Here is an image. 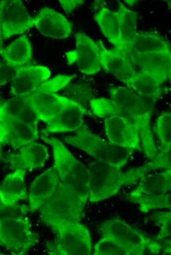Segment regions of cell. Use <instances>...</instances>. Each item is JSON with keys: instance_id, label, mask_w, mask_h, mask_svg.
I'll list each match as a JSON object with an SVG mask.
<instances>
[{"instance_id": "83f0119b", "label": "cell", "mask_w": 171, "mask_h": 255, "mask_svg": "<svg viewBox=\"0 0 171 255\" xmlns=\"http://www.w3.org/2000/svg\"><path fill=\"white\" fill-rule=\"evenodd\" d=\"M134 68L142 69H171V55L128 53Z\"/></svg>"}, {"instance_id": "ac0fdd59", "label": "cell", "mask_w": 171, "mask_h": 255, "mask_svg": "<svg viewBox=\"0 0 171 255\" xmlns=\"http://www.w3.org/2000/svg\"><path fill=\"white\" fill-rule=\"evenodd\" d=\"M59 181L58 174L53 166L33 180L29 187L28 197L30 212L40 210L54 193Z\"/></svg>"}, {"instance_id": "9a60e30c", "label": "cell", "mask_w": 171, "mask_h": 255, "mask_svg": "<svg viewBox=\"0 0 171 255\" xmlns=\"http://www.w3.org/2000/svg\"><path fill=\"white\" fill-rule=\"evenodd\" d=\"M6 156V161L14 170L31 171L44 166L49 158L48 149L35 141L26 145Z\"/></svg>"}, {"instance_id": "d6986e66", "label": "cell", "mask_w": 171, "mask_h": 255, "mask_svg": "<svg viewBox=\"0 0 171 255\" xmlns=\"http://www.w3.org/2000/svg\"><path fill=\"white\" fill-rule=\"evenodd\" d=\"M19 120L35 128L40 121L28 97L14 96L7 100L0 99V122Z\"/></svg>"}, {"instance_id": "8992f818", "label": "cell", "mask_w": 171, "mask_h": 255, "mask_svg": "<svg viewBox=\"0 0 171 255\" xmlns=\"http://www.w3.org/2000/svg\"><path fill=\"white\" fill-rule=\"evenodd\" d=\"M102 236L114 238L132 252L134 255L158 254L163 250L162 245L134 229L119 218H112L102 222L99 228Z\"/></svg>"}, {"instance_id": "f546056e", "label": "cell", "mask_w": 171, "mask_h": 255, "mask_svg": "<svg viewBox=\"0 0 171 255\" xmlns=\"http://www.w3.org/2000/svg\"><path fill=\"white\" fill-rule=\"evenodd\" d=\"M155 132L160 143V151L171 150V113L164 111L158 117Z\"/></svg>"}, {"instance_id": "ba28073f", "label": "cell", "mask_w": 171, "mask_h": 255, "mask_svg": "<svg viewBox=\"0 0 171 255\" xmlns=\"http://www.w3.org/2000/svg\"><path fill=\"white\" fill-rule=\"evenodd\" d=\"M85 206L80 199L59 180L54 193L40 211L69 220L80 221Z\"/></svg>"}, {"instance_id": "f35d334b", "label": "cell", "mask_w": 171, "mask_h": 255, "mask_svg": "<svg viewBox=\"0 0 171 255\" xmlns=\"http://www.w3.org/2000/svg\"><path fill=\"white\" fill-rule=\"evenodd\" d=\"M2 143L0 141V159L2 155Z\"/></svg>"}, {"instance_id": "d590c367", "label": "cell", "mask_w": 171, "mask_h": 255, "mask_svg": "<svg viewBox=\"0 0 171 255\" xmlns=\"http://www.w3.org/2000/svg\"><path fill=\"white\" fill-rule=\"evenodd\" d=\"M59 1L67 14L72 12L75 8L84 2L82 0H59Z\"/></svg>"}, {"instance_id": "d6a6232c", "label": "cell", "mask_w": 171, "mask_h": 255, "mask_svg": "<svg viewBox=\"0 0 171 255\" xmlns=\"http://www.w3.org/2000/svg\"><path fill=\"white\" fill-rule=\"evenodd\" d=\"M155 225L160 228L156 240L165 242L171 248V213L170 211H156L151 217Z\"/></svg>"}, {"instance_id": "d4e9b609", "label": "cell", "mask_w": 171, "mask_h": 255, "mask_svg": "<svg viewBox=\"0 0 171 255\" xmlns=\"http://www.w3.org/2000/svg\"><path fill=\"white\" fill-rule=\"evenodd\" d=\"M171 189V170H167L143 176L140 178L137 187L129 193V196L162 195L167 193Z\"/></svg>"}, {"instance_id": "3957f363", "label": "cell", "mask_w": 171, "mask_h": 255, "mask_svg": "<svg viewBox=\"0 0 171 255\" xmlns=\"http://www.w3.org/2000/svg\"><path fill=\"white\" fill-rule=\"evenodd\" d=\"M88 200L96 203L117 194L122 186L133 184L148 173L145 165L126 172L107 163L95 160L88 163Z\"/></svg>"}, {"instance_id": "f1b7e54d", "label": "cell", "mask_w": 171, "mask_h": 255, "mask_svg": "<svg viewBox=\"0 0 171 255\" xmlns=\"http://www.w3.org/2000/svg\"><path fill=\"white\" fill-rule=\"evenodd\" d=\"M129 200L137 204L142 213H147L152 209H171V193L162 195L140 194L129 196Z\"/></svg>"}, {"instance_id": "e575fe53", "label": "cell", "mask_w": 171, "mask_h": 255, "mask_svg": "<svg viewBox=\"0 0 171 255\" xmlns=\"http://www.w3.org/2000/svg\"><path fill=\"white\" fill-rule=\"evenodd\" d=\"M16 69L6 63H1L0 67V87L11 82L16 74Z\"/></svg>"}, {"instance_id": "4dcf8cb0", "label": "cell", "mask_w": 171, "mask_h": 255, "mask_svg": "<svg viewBox=\"0 0 171 255\" xmlns=\"http://www.w3.org/2000/svg\"><path fill=\"white\" fill-rule=\"evenodd\" d=\"M93 255H134L129 249L109 236H102L94 246Z\"/></svg>"}, {"instance_id": "30bf717a", "label": "cell", "mask_w": 171, "mask_h": 255, "mask_svg": "<svg viewBox=\"0 0 171 255\" xmlns=\"http://www.w3.org/2000/svg\"><path fill=\"white\" fill-rule=\"evenodd\" d=\"M76 49L65 52L67 63H76L80 72L94 75L102 70L100 54L96 42L83 32L75 35Z\"/></svg>"}, {"instance_id": "1f68e13d", "label": "cell", "mask_w": 171, "mask_h": 255, "mask_svg": "<svg viewBox=\"0 0 171 255\" xmlns=\"http://www.w3.org/2000/svg\"><path fill=\"white\" fill-rule=\"evenodd\" d=\"M76 76V75H58L50 80H46L28 94L56 93L65 88Z\"/></svg>"}, {"instance_id": "8fae6325", "label": "cell", "mask_w": 171, "mask_h": 255, "mask_svg": "<svg viewBox=\"0 0 171 255\" xmlns=\"http://www.w3.org/2000/svg\"><path fill=\"white\" fill-rule=\"evenodd\" d=\"M105 132L111 143L131 152L142 150L139 132L130 119L118 115L104 119Z\"/></svg>"}, {"instance_id": "6da1fadb", "label": "cell", "mask_w": 171, "mask_h": 255, "mask_svg": "<svg viewBox=\"0 0 171 255\" xmlns=\"http://www.w3.org/2000/svg\"><path fill=\"white\" fill-rule=\"evenodd\" d=\"M109 92L111 99L104 98L100 105V117L118 115L131 120L138 129L142 151L147 158H154L159 153L151 128L155 102L127 86H112Z\"/></svg>"}, {"instance_id": "7402d4cb", "label": "cell", "mask_w": 171, "mask_h": 255, "mask_svg": "<svg viewBox=\"0 0 171 255\" xmlns=\"http://www.w3.org/2000/svg\"><path fill=\"white\" fill-rule=\"evenodd\" d=\"M33 109L40 120L48 123L66 104L73 100L57 93L28 94Z\"/></svg>"}, {"instance_id": "5bb4252c", "label": "cell", "mask_w": 171, "mask_h": 255, "mask_svg": "<svg viewBox=\"0 0 171 255\" xmlns=\"http://www.w3.org/2000/svg\"><path fill=\"white\" fill-rule=\"evenodd\" d=\"M10 82V94L14 96L28 94L36 89L51 76L48 68L40 65L24 66L16 69Z\"/></svg>"}, {"instance_id": "2e32d148", "label": "cell", "mask_w": 171, "mask_h": 255, "mask_svg": "<svg viewBox=\"0 0 171 255\" xmlns=\"http://www.w3.org/2000/svg\"><path fill=\"white\" fill-rule=\"evenodd\" d=\"M40 134L35 128L19 120L0 122V141L14 149L35 141Z\"/></svg>"}, {"instance_id": "7a4b0ae2", "label": "cell", "mask_w": 171, "mask_h": 255, "mask_svg": "<svg viewBox=\"0 0 171 255\" xmlns=\"http://www.w3.org/2000/svg\"><path fill=\"white\" fill-rule=\"evenodd\" d=\"M40 219L55 234L46 244L51 255H90L93 253L89 230L79 221L69 220L44 212Z\"/></svg>"}, {"instance_id": "44dd1931", "label": "cell", "mask_w": 171, "mask_h": 255, "mask_svg": "<svg viewBox=\"0 0 171 255\" xmlns=\"http://www.w3.org/2000/svg\"><path fill=\"white\" fill-rule=\"evenodd\" d=\"M123 52L126 54L171 55V44L159 33L153 31L137 32L132 43Z\"/></svg>"}, {"instance_id": "4316f807", "label": "cell", "mask_w": 171, "mask_h": 255, "mask_svg": "<svg viewBox=\"0 0 171 255\" xmlns=\"http://www.w3.org/2000/svg\"><path fill=\"white\" fill-rule=\"evenodd\" d=\"M94 19L108 41L114 45L115 49H119L120 32L116 12L104 6L94 14Z\"/></svg>"}, {"instance_id": "8d00e7d4", "label": "cell", "mask_w": 171, "mask_h": 255, "mask_svg": "<svg viewBox=\"0 0 171 255\" xmlns=\"http://www.w3.org/2000/svg\"><path fill=\"white\" fill-rule=\"evenodd\" d=\"M8 2V0L0 1V49L2 48L3 39L1 35V21L3 10Z\"/></svg>"}, {"instance_id": "484cf974", "label": "cell", "mask_w": 171, "mask_h": 255, "mask_svg": "<svg viewBox=\"0 0 171 255\" xmlns=\"http://www.w3.org/2000/svg\"><path fill=\"white\" fill-rule=\"evenodd\" d=\"M119 26L120 48L116 49L125 51L133 42L137 33V12L127 8L121 2L116 11Z\"/></svg>"}, {"instance_id": "ffe728a7", "label": "cell", "mask_w": 171, "mask_h": 255, "mask_svg": "<svg viewBox=\"0 0 171 255\" xmlns=\"http://www.w3.org/2000/svg\"><path fill=\"white\" fill-rule=\"evenodd\" d=\"M34 25L45 36L56 39H63L71 33L72 26L61 14L49 7L42 8L34 18Z\"/></svg>"}, {"instance_id": "277c9868", "label": "cell", "mask_w": 171, "mask_h": 255, "mask_svg": "<svg viewBox=\"0 0 171 255\" xmlns=\"http://www.w3.org/2000/svg\"><path fill=\"white\" fill-rule=\"evenodd\" d=\"M39 136L53 149L54 165L59 180L86 205L88 200V169L58 139L41 131Z\"/></svg>"}, {"instance_id": "7c38bea8", "label": "cell", "mask_w": 171, "mask_h": 255, "mask_svg": "<svg viewBox=\"0 0 171 255\" xmlns=\"http://www.w3.org/2000/svg\"><path fill=\"white\" fill-rule=\"evenodd\" d=\"M91 113L81 104L73 100L66 104L46 124L42 132L52 133L76 132L84 123V115Z\"/></svg>"}, {"instance_id": "9c48e42d", "label": "cell", "mask_w": 171, "mask_h": 255, "mask_svg": "<svg viewBox=\"0 0 171 255\" xmlns=\"http://www.w3.org/2000/svg\"><path fill=\"white\" fill-rule=\"evenodd\" d=\"M171 69L135 70L124 83L141 97L155 102L165 91L162 85L171 77Z\"/></svg>"}, {"instance_id": "5b68a950", "label": "cell", "mask_w": 171, "mask_h": 255, "mask_svg": "<svg viewBox=\"0 0 171 255\" xmlns=\"http://www.w3.org/2000/svg\"><path fill=\"white\" fill-rule=\"evenodd\" d=\"M75 132L74 135L65 137L64 142L84 151L95 160L122 168L132 153L93 133L85 123Z\"/></svg>"}, {"instance_id": "60d3db41", "label": "cell", "mask_w": 171, "mask_h": 255, "mask_svg": "<svg viewBox=\"0 0 171 255\" xmlns=\"http://www.w3.org/2000/svg\"><path fill=\"white\" fill-rule=\"evenodd\" d=\"M0 65H1V63H0Z\"/></svg>"}, {"instance_id": "e0dca14e", "label": "cell", "mask_w": 171, "mask_h": 255, "mask_svg": "<svg viewBox=\"0 0 171 255\" xmlns=\"http://www.w3.org/2000/svg\"><path fill=\"white\" fill-rule=\"evenodd\" d=\"M96 43L100 52L102 69L124 83L135 71L129 56L115 48L106 49L100 40Z\"/></svg>"}, {"instance_id": "4fadbf2b", "label": "cell", "mask_w": 171, "mask_h": 255, "mask_svg": "<svg viewBox=\"0 0 171 255\" xmlns=\"http://www.w3.org/2000/svg\"><path fill=\"white\" fill-rule=\"evenodd\" d=\"M33 26L34 18L28 14L22 0H8L1 21L3 40L22 34Z\"/></svg>"}, {"instance_id": "cb8c5ba5", "label": "cell", "mask_w": 171, "mask_h": 255, "mask_svg": "<svg viewBox=\"0 0 171 255\" xmlns=\"http://www.w3.org/2000/svg\"><path fill=\"white\" fill-rule=\"evenodd\" d=\"M32 45L26 35H23L5 48L0 49V55L8 66L18 68L25 66L32 58Z\"/></svg>"}, {"instance_id": "836d02e7", "label": "cell", "mask_w": 171, "mask_h": 255, "mask_svg": "<svg viewBox=\"0 0 171 255\" xmlns=\"http://www.w3.org/2000/svg\"><path fill=\"white\" fill-rule=\"evenodd\" d=\"M30 212L28 205L19 204L5 205L0 202V222L4 220L26 216Z\"/></svg>"}, {"instance_id": "74e56055", "label": "cell", "mask_w": 171, "mask_h": 255, "mask_svg": "<svg viewBox=\"0 0 171 255\" xmlns=\"http://www.w3.org/2000/svg\"><path fill=\"white\" fill-rule=\"evenodd\" d=\"M125 2L128 4L129 6H132L138 0H125Z\"/></svg>"}, {"instance_id": "ab89813d", "label": "cell", "mask_w": 171, "mask_h": 255, "mask_svg": "<svg viewBox=\"0 0 171 255\" xmlns=\"http://www.w3.org/2000/svg\"><path fill=\"white\" fill-rule=\"evenodd\" d=\"M4 255V254H2V253L0 252V255Z\"/></svg>"}, {"instance_id": "603a6c76", "label": "cell", "mask_w": 171, "mask_h": 255, "mask_svg": "<svg viewBox=\"0 0 171 255\" xmlns=\"http://www.w3.org/2000/svg\"><path fill=\"white\" fill-rule=\"evenodd\" d=\"M26 171L16 169L8 174L0 185V202L5 205L18 204L28 198L25 183Z\"/></svg>"}, {"instance_id": "52a82bcc", "label": "cell", "mask_w": 171, "mask_h": 255, "mask_svg": "<svg viewBox=\"0 0 171 255\" xmlns=\"http://www.w3.org/2000/svg\"><path fill=\"white\" fill-rule=\"evenodd\" d=\"M39 238L26 216L0 222V245L13 255L27 254L38 242Z\"/></svg>"}]
</instances>
